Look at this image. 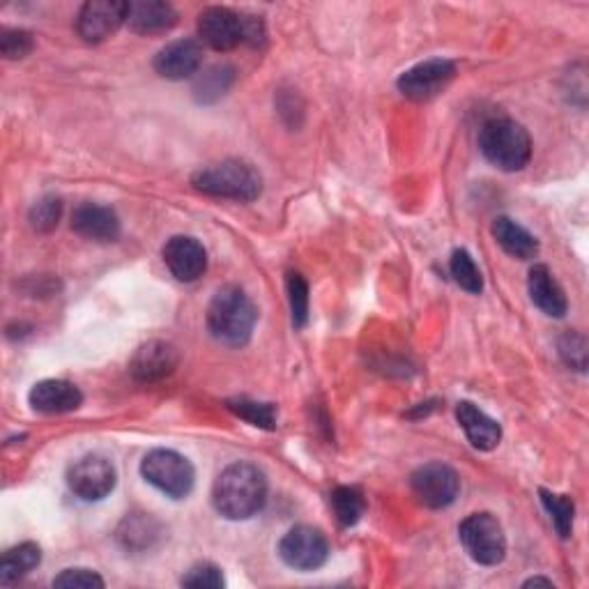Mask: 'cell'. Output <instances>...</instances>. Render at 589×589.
I'll list each match as a JSON object with an SVG mask.
<instances>
[{
	"label": "cell",
	"instance_id": "obj_1",
	"mask_svg": "<svg viewBox=\"0 0 589 589\" xmlns=\"http://www.w3.org/2000/svg\"><path fill=\"white\" fill-rule=\"evenodd\" d=\"M268 502V479L251 463H233L212 488V505L228 520H247Z\"/></svg>",
	"mask_w": 589,
	"mask_h": 589
},
{
	"label": "cell",
	"instance_id": "obj_2",
	"mask_svg": "<svg viewBox=\"0 0 589 589\" xmlns=\"http://www.w3.org/2000/svg\"><path fill=\"white\" fill-rule=\"evenodd\" d=\"M256 320H258L256 304L237 286H226L216 291L208 307L210 334L228 347L247 345L256 330Z\"/></svg>",
	"mask_w": 589,
	"mask_h": 589
},
{
	"label": "cell",
	"instance_id": "obj_3",
	"mask_svg": "<svg viewBox=\"0 0 589 589\" xmlns=\"http://www.w3.org/2000/svg\"><path fill=\"white\" fill-rule=\"evenodd\" d=\"M479 150L495 168L514 173L530 164L532 139L520 122L511 118H493L479 132Z\"/></svg>",
	"mask_w": 589,
	"mask_h": 589
},
{
	"label": "cell",
	"instance_id": "obj_4",
	"mask_svg": "<svg viewBox=\"0 0 589 589\" xmlns=\"http://www.w3.org/2000/svg\"><path fill=\"white\" fill-rule=\"evenodd\" d=\"M191 185L205 196L237 203H251L263 191L260 173L251 164L239 160H226L222 164L201 168L199 173H193Z\"/></svg>",
	"mask_w": 589,
	"mask_h": 589
},
{
	"label": "cell",
	"instance_id": "obj_5",
	"mask_svg": "<svg viewBox=\"0 0 589 589\" xmlns=\"http://www.w3.org/2000/svg\"><path fill=\"white\" fill-rule=\"evenodd\" d=\"M199 37L214 51H233L239 45H258L263 26L228 8H208L199 16Z\"/></svg>",
	"mask_w": 589,
	"mask_h": 589
},
{
	"label": "cell",
	"instance_id": "obj_6",
	"mask_svg": "<svg viewBox=\"0 0 589 589\" xmlns=\"http://www.w3.org/2000/svg\"><path fill=\"white\" fill-rule=\"evenodd\" d=\"M141 474L170 499H182L191 493L196 472L187 458L173 449H155L141 461Z\"/></svg>",
	"mask_w": 589,
	"mask_h": 589
},
{
	"label": "cell",
	"instance_id": "obj_7",
	"mask_svg": "<svg viewBox=\"0 0 589 589\" xmlns=\"http://www.w3.org/2000/svg\"><path fill=\"white\" fill-rule=\"evenodd\" d=\"M458 537H461L466 553L476 564L497 566L507 557V537L493 514L468 516L458 528Z\"/></svg>",
	"mask_w": 589,
	"mask_h": 589
},
{
	"label": "cell",
	"instance_id": "obj_8",
	"mask_svg": "<svg viewBox=\"0 0 589 589\" xmlns=\"http://www.w3.org/2000/svg\"><path fill=\"white\" fill-rule=\"evenodd\" d=\"M279 557L295 572H316L330 557V541L311 526H297L279 541Z\"/></svg>",
	"mask_w": 589,
	"mask_h": 589
},
{
	"label": "cell",
	"instance_id": "obj_9",
	"mask_svg": "<svg viewBox=\"0 0 589 589\" xmlns=\"http://www.w3.org/2000/svg\"><path fill=\"white\" fill-rule=\"evenodd\" d=\"M118 482L114 463L104 456H83L68 470V486L70 491L85 499L99 502L106 495H111Z\"/></svg>",
	"mask_w": 589,
	"mask_h": 589
},
{
	"label": "cell",
	"instance_id": "obj_10",
	"mask_svg": "<svg viewBox=\"0 0 589 589\" xmlns=\"http://www.w3.org/2000/svg\"><path fill=\"white\" fill-rule=\"evenodd\" d=\"M410 486L424 507L447 509L449 505H453L458 493H461V479H458L456 470H451L449 466L428 463L414 470Z\"/></svg>",
	"mask_w": 589,
	"mask_h": 589
},
{
	"label": "cell",
	"instance_id": "obj_11",
	"mask_svg": "<svg viewBox=\"0 0 589 589\" xmlns=\"http://www.w3.org/2000/svg\"><path fill=\"white\" fill-rule=\"evenodd\" d=\"M456 76V64L447 58H433L414 64L399 76V91L414 102H428L447 91Z\"/></svg>",
	"mask_w": 589,
	"mask_h": 589
},
{
	"label": "cell",
	"instance_id": "obj_12",
	"mask_svg": "<svg viewBox=\"0 0 589 589\" xmlns=\"http://www.w3.org/2000/svg\"><path fill=\"white\" fill-rule=\"evenodd\" d=\"M127 14L129 3H122V0H91L79 10L76 33L89 45H99L127 24Z\"/></svg>",
	"mask_w": 589,
	"mask_h": 589
},
{
	"label": "cell",
	"instance_id": "obj_13",
	"mask_svg": "<svg viewBox=\"0 0 589 589\" xmlns=\"http://www.w3.org/2000/svg\"><path fill=\"white\" fill-rule=\"evenodd\" d=\"M164 263L178 281H199L208 270V251L196 237L176 235L164 245Z\"/></svg>",
	"mask_w": 589,
	"mask_h": 589
},
{
	"label": "cell",
	"instance_id": "obj_14",
	"mask_svg": "<svg viewBox=\"0 0 589 589\" xmlns=\"http://www.w3.org/2000/svg\"><path fill=\"white\" fill-rule=\"evenodd\" d=\"M203 64V47L196 39H178L166 45L157 58L155 70L168 81H182L193 76Z\"/></svg>",
	"mask_w": 589,
	"mask_h": 589
},
{
	"label": "cell",
	"instance_id": "obj_15",
	"mask_svg": "<svg viewBox=\"0 0 589 589\" xmlns=\"http://www.w3.org/2000/svg\"><path fill=\"white\" fill-rule=\"evenodd\" d=\"M178 366L176 347L166 341H148L134 353L129 368L139 382H157L170 376Z\"/></svg>",
	"mask_w": 589,
	"mask_h": 589
},
{
	"label": "cell",
	"instance_id": "obj_16",
	"mask_svg": "<svg viewBox=\"0 0 589 589\" xmlns=\"http://www.w3.org/2000/svg\"><path fill=\"white\" fill-rule=\"evenodd\" d=\"M72 231L95 243H114L120 235V220L111 208L83 203L72 214Z\"/></svg>",
	"mask_w": 589,
	"mask_h": 589
},
{
	"label": "cell",
	"instance_id": "obj_17",
	"mask_svg": "<svg viewBox=\"0 0 589 589\" xmlns=\"http://www.w3.org/2000/svg\"><path fill=\"white\" fill-rule=\"evenodd\" d=\"M28 403L42 414H64L83 403V394L76 385L68 380H42L31 389Z\"/></svg>",
	"mask_w": 589,
	"mask_h": 589
},
{
	"label": "cell",
	"instance_id": "obj_18",
	"mask_svg": "<svg viewBox=\"0 0 589 589\" xmlns=\"http://www.w3.org/2000/svg\"><path fill=\"white\" fill-rule=\"evenodd\" d=\"M456 420L458 424H461L463 433L468 435V440L474 449L491 451L499 445L502 428L482 408H476L470 401H461L456 405Z\"/></svg>",
	"mask_w": 589,
	"mask_h": 589
},
{
	"label": "cell",
	"instance_id": "obj_19",
	"mask_svg": "<svg viewBox=\"0 0 589 589\" xmlns=\"http://www.w3.org/2000/svg\"><path fill=\"white\" fill-rule=\"evenodd\" d=\"M178 24V12L170 3L162 0H143V3H129L127 26L137 35H160Z\"/></svg>",
	"mask_w": 589,
	"mask_h": 589
},
{
	"label": "cell",
	"instance_id": "obj_20",
	"mask_svg": "<svg viewBox=\"0 0 589 589\" xmlns=\"http://www.w3.org/2000/svg\"><path fill=\"white\" fill-rule=\"evenodd\" d=\"M528 291H530V299H532L534 307L539 311H543L545 316L562 318L566 314V309H569V302H566L562 286L553 276V272L545 266H534L530 270Z\"/></svg>",
	"mask_w": 589,
	"mask_h": 589
},
{
	"label": "cell",
	"instance_id": "obj_21",
	"mask_svg": "<svg viewBox=\"0 0 589 589\" xmlns=\"http://www.w3.org/2000/svg\"><path fill=\"white\" fill-rule=\"evenodd\" d=\"M162 537L160 520L152 514H132L127 516L118 528V541L125 551H150Z\"/></svg>",
	"mask_w": 589,
	"mask_h": 589
},
{
	"label": "cell",
	"instance_id": "obj_22",
	"mask_svg": "<svg viewBox=\"0 0 589 589\" xmlns=\"http://www.w3.org/2000/svg\"><path fill=\"white\" fill-rule=\"evenodd\" d=\"M493 237L502 249L518 260H530L539 254L537 237L528 228L509 220V216H497L493 222Z\"/></svg>",
	"mask_w": 589,
	"mask_h": 589
},
{
	"label": "cell",
	"instance_id": "obj_23",
	"mask_svg": "<svg viewBox=\"0 0 589 589\" xmlns=\"http://www.w3.org/2000/svg\"><path fill=\"white\" fill-rule=\"evenodd\" d=\"M42 562V549L33 541L19 543L14 549L3 553V559H0V585H12L28 576L35 566Z\"/></svg>",
	"mask_w": 589,
	"mask_h": 589
},
{
	"label": "cell",
	"instance_id": "obj_24",
	"mask_svg": "<svg viewBox=\"0 0 589 589\" xmlns=\"http://www.w3.org/2000/svg\"><path fill=\"white\" fill-rule=\"evenodd\" d=\"M541 495V505L543 509L549 511L551 516V522L553 528L557 530V534L562 539L572 537L574 532V518H576V505L574 499L569 495H557V493H551V491H539Z\"/></svg>",
	"mask_w": 589,
	"mask_h": 589
},
{
	"label": "cell",
	"instance_id": "obj_25",
	"mask_svg": "<svg viewBox=\"0 0 589 589\" xmlns=\"http://www.w3.org/2000/svg\"><path fill=\"white\" fill-rule=\"evenodd\" d=\"M235 81V70L228 68V64H214L208 72H203L199 79H196L193 93L199 102H214L220 99Z\"/></svg>",
	"mask_w": 589,
	"mask_h": 589
},
{
	"label": "cell",
	"instance_id": "obj_26",
	"mask_svg": "<svg viewBox=\"0 0 589 589\" xmlns=\"http://www.w3.org/2000/svg\"><path fill=\"white\" fill-rule=\"evenodd\" d=\"M332 509H334V516H337V520L341 522L343 528H353V526H357L360 518L364 516L366 502H364V495L357 488L339 486L332 493Z\"/></svg>",
	"mask_w": 589,
	"mask_h": 589
},
{
	"label": "cell",
	"instance_id": "obj_27",
	"mask_svg": "<svg viewBox=\"0 0 589 589\" xmlns=\"http://www.w3.org/2000/svg\"><path fill=\"white\" fill-rule=\"evenodd\" d=\"M226 405L233 414H237L239 420H245L247 424L256 428H266V431L276 428V410L272 403H258L251 399H233Z\"/></svg>",
	"mask_w": 589,
	"mask_h": 589
},
{
	"label": "cell",
	"instance_id": "obj_28",
	"mask_svg": "<svg viewBox=\"0 0 589 589\" xmlns=\"http://www.w3.org/2000/svg\"><path fill=\"white\" fill-rule=\"evenodd\" d=\"M449 270H451L453 281L466 293H472V295L482 293V288H484V276H482V272H479V268L474 263V258L466 249H456L451 254Z\"/></svg>",
	"mask_w": 589,
	"mask_h": 589
},
{
	"label": "cell",
	"instance_id": "obj_29",
	"mask_svg": "<svg viewBox=\"0 0 589 589\" xmlns=\"http://www.w3.org/2000/svg\"><path fill=\"white\" fill-rule=\"evenodd\" d=\"M286 288H288L293 325L302 330V327L307 325V320H309V283L304 281L302 274L291 272L286 276Z\"/></svg>",
	"mask_w": 589,
	"mask_h": 589
},
{
	"label": "cell",
	"instance_id": "obj_30",
	"mask_svg": "<svg viewBox=\"0 0 589 589\" xmlns=\"http://www.w3.org/2000/svg\"><path fill=\"white\" fill-rule=\"evenodd\" d=\"M62 216V201L58 196H45L39 203L31 210V226L37 233H51Z\"/></svg>",
	"mask_w": 589,
	"mask_h": 589
},
{
	"label": "cell",
	"instance_id": "obj_31",
	"mask_svg": "<svg viewBox=\"0 0 589 589\" xmlns=\"http://www.w3.org/2000/svg\"><path fill=\"white\" fill-rule=\"evenodd\" d=\"M180 582H182V587H189V589H222L224 576H222L220 566L203 562V564L191 566Z\"/></svg>",
	"mask_w": 589,
	"mask_h": 589
},
{
	"label": "cell",
	"instance_id": "obj_32",
	"mask_svg": "<svg viewBox=\"0 0 589 589\" xmlns=\"http://www.w3.org/2000/svg\"><path fill=\"white\" fill-rule=\"evenodd\" d=\"M35 47L33 35L19 28H3L0 31V54L8 60H21L26 58Z\"/></svg>",
	"mask_w": 589,
	"mask_h": 589
},
{
	"label": "cell",
	"instance_id": "obj_33",
	"mask_svg": "<svg viewBox=\"0 0 589 589\" xmlns=\"http://www.w3.org/2000/svg\"><path fill=\"white\" fill-rule=\"evenodd\" d=\"M54 587H64V589H95L104 587V580L99 574L91 569H64L60 576L54 578Z\"/></svg>",
	"mask_w": 589,
	"mask_h": 589
},
{
	"label": "cell",
	"instance_id": "obj_34",
	"mask_svg": "<svg viewBox=\"0 0 589 589\" xmlns=\"http://www.w3.org/2000/svg\"><path fill=\"white\" fill-rule=\"evenodd\" d=\"M559 355H562V360L566 364H569L572 368L585 370V366H587V343H585V337H580L576 332L564 334V339L559 341Z\"/></svg>",
	"mask_w": 589,
	"mask_h": 589
},
{
	"label": "cell",
	"instance_id": "obj_35",
	"mask_svg": "<svg viewBox=\"0 0 589 589\" xmlns=\"http://www.w3.org/2000/svg\"><path fill=\"white\" fill-rule=\"evenodd\" d=\"M534 585H545V587H553V580H545V578H530L522 587H534Z\"/></svg>",
	"mask_w": 589,
	"mask_h": 589
}]
</instances>
